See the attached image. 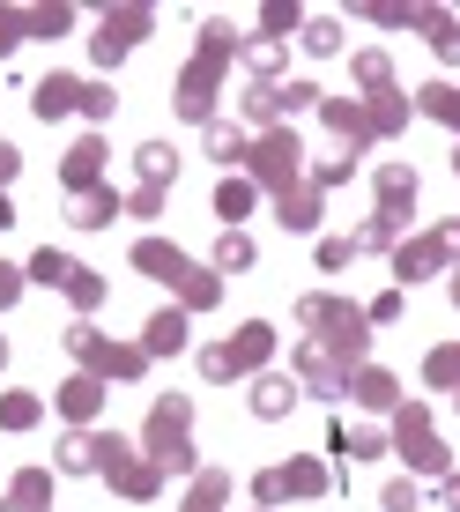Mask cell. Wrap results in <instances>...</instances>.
<instances>
[{
  "instance_id": "cell-1",
  "label": "cell",
  "mask_w": 460,
  "mask_h": 512,
  "mask_svg": "<svg viewBox=\"0 0 460 512\" xmlns=\"http://www.w3.org/2000/svg\"><path fill=\"white\" fill-rule=\"evenodd\" d=\"M268 349H275V327H260V320H253V327H238V342H216V349H208L201 372H208V379H238V372H253Z\"/></svg>"
},
{
  "instance_id": "cell-2",
  "label": "cell",
  "mask_w": 460,
  "mask_h": 512,
  "mask_svg": "<svg viewBox=\"0 0 460 512\" xmlns=\"http://www.w3.org/2000/svg\"><path fill=\"white\" fill-rule=\"evenodd\" d=\"M149 446H156V461H164L171 475H193V446H186V401H164V409L149 416Z\"/></svg>"
},
{
  "instance_id": "cell-3",
  "label": "cell",
  "mask_w": 460,
  "mask_h": 512,
  "mask_svg": "<svg viewBox=\"0 0 460 512\" xmlns=\"http://www.w3.org/2000/svg\"><path fill=\"white\" fill-rule=\"evenodd\" d=\"M67 349H75L90 372H119V379H134L141 364H149V349H112V342H97V327H67Z\"/></svg>"
},
{
  "instance_id": "cell-4",
  "label": "cell",
  "mask_w": 460,
  "mask_h": 512,
  "mask_svg": "<svg viewBox=\"0 0 460 512\" xmlns=\"http://www.w3.org/2000/svg\"><path fill=\"white\" fill-rule=\"evenodd\" d=\"M305 104H320V90H312V82H290V90L260 82V90L245 97V119H282V112H305Z\"/></svg>"
},
{
  "instance_id": "cell-5",
  "label": "cell",
  "mask_w": 460,
  "mask_h": 512,
  "mask_svg": "<svg viewBox=\"0 0 460 512\" xmlns=\"http://www.w3.org/2000/svg\"><path fill=\"white\" fill-rule=\"evenodd\" d=\"M327 483V475L320 468H312V461H290V468H268V475H260V498H312V490H320Z\"/></svg>"
},
{
  "instance_id": "cell-6",
  "label": "cell",
  "mask_w": 460,
  "mask_h": 512,
  "mask_svg": "<svg viewBox=\"0 0 460 512\" xmlns=\"http://www.w3.org/2000/svg\"><path fill=\"white\" fill-rule=\"evenodd\" d=\"M401 446H409V461H416L423 475H446V461H453V453L438 446L431 431H423V409H409V416H401Z\"/></svg>"
},
{
  "instance_id": "cell-7",
  "label": "cell",
  "mask_w": 460,
  "mask_h": 512,
  "mask_svg": "<svg viewBox=\"0 0 460 512\" xmlns=\"http://www.w3.org/2000/svg\"><path fill=\"white\" fill-rule=\"evenodd\" d=\"M134 268H149L156 282H186V275H193V260L179 253V245H156V238H141V245H134Z\"/></svg>"
},
{
  "instance_id": "cell-8",
  "label": "cell",
  "mask_w": 460,
  "mask_h": 512,
  "mask_svg": "<svg viewBox=\"0 0 460 512\" xmlns=\"http://www.w3.org/2000/svg\"><path fill=\"white\" fill-rule=\"evenodd\" d=\"M75 104H82V82L75 75H45L38 97H30V112H38V119H67Z\"/></svg>"
},
{
  "instance_id": "cell-9",
  "label": "cell",
  "mask_w": 460,
  "mask_h": 512,
  "mask_svg": "<svg viewBox=\"0 0 460 512\" xmlns=\"http://www.w3.org/2000/svg\"><path fill=\"white\" fill-rule=\"evenodd\" d=\"M134 30H149V15H119V23H112V15H104V30H97V60L104 67H112V60H127V45H134Z\"/></svg>"
},
{
  "instance_id": "cell-10",
  "label": "cell",
  "mask_w": 460,
  "mask_h": 512,
  "mask_svg": "<svg viewBox=\"0 0 460 512\" xmlns=\"http://www.w3.org/2000/svg\"><path fill=\"white\" fill-rule=\"evenodd\" d=\"M379 201H386L379 216L401 223V208H416V171H409V164H386V171H379Z\"/></svg>"
},
{
  "instance_id": "cell-11",
  "label": "cell",
  "mask_w": 460,
  "mask_h": 512,
  "mask_svg": "<svg viewBox=\"0 0 460 512\" xmlns=\"http://www.w3.org/2000/svg\"><path fill=\"white\" fill-rule=\"evenodd\" d=\"M253 164H260V179H290V171H297V141L290 134H268V141H260V149H253Z\"/></svg>"
},
{
  "instance_id": "cell-12",
  "label": "cell",
  "mask_w": 460,
  "mask_h": 512,
  "mask_svg": "<svg viewBox=\"0 0 460 512\" xmlns=\"http://www.w3.org/2000/svg\"><path fill=\"white\" fill-rule=\"evenodd\" d=\"M297 409V379H282V372H268L253 386V416H290Z\"/></svg>"
},
{
  "instance_id": "cell-13",
  "label": "cell",
  "mask_w": 460,
  "mask_h": 512,
  "mask_svg": "<svg viewBox=\"0 0 460 512\" xmlns=\"http://www.w3.org/2000/svg\"><path fill=\"white\" fill-rule=\"evenodd\" d=\"M97 401H104L97 372H82V379H67V386H60V409L75 416V423H90V416H97Z\"/></svg>"
},
{
  "instance_id": "cell-14",
  "label": "cell",
  "mask_w": 460,
  "mask_h": 512,
  "mask_svg": "<svg viewBox=\"0 0 460 512\" xmlns=\"http://www.w3.org/2000/svg\"><path fill=\"white\" fill-rule=\"evenodd\" d=\"M75 275H82V268H75L67 253H52V245L30 260V282H45V290H75Z\"/></svg>"
},
{
  "instance_id": "cell-15",
  "label": "cell",
  "mask_w": 460,
  "mask_h": 512,
  "mask_svg": "<svg viewBox=\"0 0 460 512\" xmlns=\"http://www.w3.org/2000/svg\"><path fill=\"white\" fill-rule=\"evenodd\" d=\"M438 260H446V238H423V245H401V253H394V268L416 282V275H431Z\"/></svg>"
},
{
  "instance_id": "cell-16",
  "label": "cell",
  "mask_w": 460,
  "mask_h": 512,
  "mask_svg": "<svg viewBox=\"0 0 460 512\" xmlns=\"http://www.w3.org/2000/svg\"><path fill=\"white\" fill-rule=\"evenodd\" d=\"M112 216H119V193H75V223L82 231H104Z\"/></svg>"
},
{
  "instance_id": "cell-17",
  "label": "cell",
  "mask_w": 460,
  "mask_h": 512,
  "mask_svg": "<svg viewBox=\"0 0 460 512\" xmlns=\"http://www.w3.org/2000/svg\"><path fill=\"white\" fill-rule=\"evenodd\" d=\"M164 179H179V156H171V141H149L141 149V186H164Z\"/></svg>"
},
{
  "instance_id": "cell-18",
  "label": "cell",
  "mask_w": 460,
  "mask_h": 512,
  "mask_svg": "<svg viewBox=\"0 0 460 512\" xmlns=\"http://www.w3.org/2000/svg\"><path fill=\"white\" fill-rule=\"evenodd\" d=\"M164 349H186V320L179 312H156L149 320V357H164Z\"/></svg>"
},
{
  "instance_id": "cell-19",
  "label": "cell",
  "mask_w": 460,
  "mask_h": 512,
  "mask_svg": "<svg viewBox=\"0 0 460 512\" xmlns=\"http://www.w3.org/2000/svg\"><path fill=\"white\" fill-rule=\"evenodd\" d=\"M349 394H357L364 409H394V379H386V372H357V386H349Z\"/></svg>"
},
{
  "instance_id": "cell-20",
  "label": "cell",
  "mask_w": 460,
  "mask_h": 512,
  "mask_svg": "<svg viewBox=\"0 0 460 512\" xmlns=\"http://www.w3.org/2000/svg\"><path fill=\"white\" fill-rule=\"evenodd\" d=\"M245 208H253V186H245V179H223V186H216V216H223V223H238Z\"/></svg>"
},
{
  "instance_id": "cell-21",
  "label": "cell",
  "mask_w": 460,
  "mask_h": 512,
  "mask_svg": "<svg viewBox=\"0 0 460 512\" xmlns=\"http://www.w3.org/2000/svg\"><path fill=\"white\" fill-rule=\"evenodd\" d=\"M97 156H104L97 141H82V149L67 156V186H75V193H90V179H97Z\"/></svg>"
},
{
  "instance_id": "cell-22",
  "label": "cell",
  "mask_w": 460,
  "mask_h": 512,
  "mask_svg": "<svg viewBox=\"0 0 460 512\" xmlns=\"http://www.w3.org/2000/svg\"><path fill=\"white\" fill-rule=\"evenodd\" d=\"M38 409H45L38 394H8V401H0V423H8V431H30V423H38Z\"/></svg>"
},
{
  "instance_id": "cell-23",
  "label": "cell",
  "mask_w": 460,
  "mask_h": 512,
  "mask_svg": "<svg viewBox=\"0 0 460 512\" xmlns=\"http://www.w3.org/2000/svg\"><path fill=\"white\" fill-rule=\"evenodd\" d=\"M216 268L230 275V268H253V238L245 231H223V245H216Z\"/></svg>"
},
{
  "instance_id": "cell-24",
  "label": "cell",
  "mask_w": 460,
  "mask_h": 512,
  "mask_svg": "<svg viewBox=\"0 0 460 512\" xmlns=\"http://www.w3.org/2000/svg\"><path fill=\"white\" fill-rule=\"evenodd\" d=\"M60 468H67V475H90V468H97V438H82V431H75V438L60 446Z\"/></svg>"
},
{
  "instance_id": "cell-25",
  "label": "cell",
  "mask_w": 460,
  "mask_h": 512,
  "mask_svg": "<svg viewBox=\"0 0 460 512\" xmlns=\"http://www.w3.org/2000/svg\"><path fill=\"white\" fill-rule=\"evenodd\" d=\"M208 156H216V164H245V134L238 127H208Z\"/></svg>"
},
{
  "instance_id": "cell-26",
  "label": "cell",
  "mask_w": 460,
  "mask_h": 512,
  "mask_svg": "<svg viewBox=\"0 0 460 512\" xmlns=\"http://www.w3.org/2000/svg\"><path fill=\"white\" fill-rule=\"evenodd\" d=\"M282 223H290V231H312V223H320V201H312V193H282Z\"/></svg>"
},
{
  "instance_id": "cell-27",
  "label": "cell",
  "mask_w": 460,
  "mask_h": 512,
  "mask_svg": "<svg viewBox=\"0 0 460 512\" xmlns=\"http://www.w3.org/2000/svg\"><path fill=\"white\" fill-rule=\"evenodd\" d=\"M423 112H431V119H446V127H460V90L431 82V90H423Z\"/></svg>"
},
{
  "instance_id": "cell-28",
  "label": "cell",
  "mask_w": 460,
  "mask_h": 512,
  "mask_svg": "<svg viewBox=\"0 0 460 512\" xmlns=\"http://www.w3.org/2000/svg\"><path fill=\"white\" fill-rule=\"evenodd\" d=\"M305 52H342V23H305Z\"/></svg>"
},
{
  "instance_id": "cell-29",
  "label": "cell",
  "mask_w": 460,
  "mask_h": 512,
  "mask_svg": "<svg viewBox=\"0 0 460 512\" xmlns=\"http://www.w3.org/2000/svg\"><path fill=\"white\" fill-rule=\"evenodd\" d=\"M245 60H253L260 75H275V67H282V38H253V45H245Z\"/></svg>"
},
{
  "instance_id": "cell-30",
  "label": "cell",
  "mask_w": 460,
  "mask_h": 512,
  "mask_svg": "<svg viewBox=\"0 0 460 512\" xmlns=\"http://www.w3.org/2000/svg\"><path fill=\"white\" fill-rule=\"evenodd\" d=\"M394 231H401V223H394V216H371V223H364V231H357V245H394Z\"/></svg>"
},
{
  "instance_id": "cell-31",
  "label": "cell",
  "mask_w": 460,
  "mask_h": 512,
  "mask_svg": "<svg viewBox=\"0 0 460 512\" xmlns=\"http://www.w3.org/2000/svg\"><path fill=\"white\" fill-rule=\"evenodd\" d=\"M186 305H216V275L193 268V275H186Z\"/></svg>"
},
{
  "instance_id": "cell-32",
  "label": "cell",
  "mask_w": 460,
  "mask_h": 512,
  "mask_svg": "<svg viewBox=\"0 0 460 512\" xmlns=\"http://www.w3.org/2000/svg\"><path fill=\"white\" fill-rule=\"evenodd\" d=\"M349 253H357V238H327L320 245V268H349Z\"/></svg>"
},
{
  "instance_id": "cell-33",
  "label": "cell",
  "mask_w": 460,
  "mask_h": 512,
  "mask_svg": "<svg viewBox=\"0 0 460 512\" xmlns=\"http://www.w3.org/2000/svg\"><path fill=\"white\" fill-rule=\"evenodd\" d=\"M357 75L371 82V90H379L386 97V52H364V60H357Z\"/></svg>"
},
{
  "instance_id": "cell-34",
  "label": "cell",
  "mask_w": 460,
  "mask_h": 512,
  "mask_svg": "<svg viewBox=\"0 0 460 512\" xmlns=\"http://www.w3.org/2000/svg\"><path fill=\"white\" fill-rule=\"evenodd\" d=\"M82 112H90V119H112V90H104V82H90V90H82Z\"/></svg>"
},
{
  "instance_id": "cell-35",
  "label": "cell",
  "mask_w": 460,
  "mask_h": 512,
  "mask_svg": "<svg viewBox=\"0 0 460 512\" xmlns=\"http://www.w3.org/2000/svg\"><path fill=\"white\" fill-rule=\"evenodd\" d=\"M379 505H386V512H416V483H386Z\"/></svg>"
},
{
  "instance_id": "cell-36",
  "label": "cell",
  "mask_w": 460,
  "mask_h": 512,
  "mask_svg": "<svg viewBox=\"0 0 460 512\" xmlns=\"http://www.w3.org/2000/svg\"><path fill=\"white\" fill-rule=\"evenodd\" d=\"M67 297H75V305H97V297H104V282H97L90 268H82V275H75V290H67Z\"/></svg>"
},
{
  "instance_id": "cell-37",
  "label": "cell",
  "mask_w": 460,
  "mask_h": 512,
  "mask_svg": "<svg viewBox=\"0 0 460 512\" xmlns=\"http://www.w3.org/2000/svg\"><path fill=\"white\" fill-rule=\"evenodd\" d=\"M15 297H23V275H15V268H8V260H0V312H8V305H15Z\"/></svg>"
},
{
  "instance_id": "cell-38",
  "label": "cell",
  "mask_w": 460,
  "mask_h": 512,
  "mask_svg": "<svg viewBox=\"0 0 460 512\" xmlns=\"http://www.w3.org/2000/svg\"><path fill=\"white\" fill-rule=\"evenodd\" d=\"M127 208H134V216H156V208H164V186H141Z\"/></svg>"
},
{
  "instance_id": "cell-39",
  "label": "cell",
  "mask_w": 460,
  "mask_h": 512,
  "mask_svg": "<svg viewBox=\"0 0 460 512\" xmlns=\"http://www.w3.org/2000/svg\"><path fill=\"white\" fill-rule=\"evenodd\" d=\"M15 498H23V505H45V475H38V468H30V475H23V483H15Z\"/></svg>"
},
{
  "instance_id": "cell-40",
  "label": "cell",
  "mask_w": 460,
  "mask_h": 512,
  "mask_svg": "<svg viewBox=\"0 0 460 512\" xmlns=\"http://www.w3.org/2000/svg\"><path fill=\"white\" fill-rule=\"evenodd\" d=\"M15 30H23V23H15V15H0V60H8V52L23 45V38H15Z\"/></svg>"
},
{
  "instance_id": "cell-41",
  "label": "cell",
  "mask_w": 460,
  "mask_h": 512,
  "mask_svg": "<svg viewBox=\"0 0 460 512\" xmlns=\"http://www.w3.org/2000/svg\"><path fill=\"white\" fill-rule=\"evenodd\" d=\"M438 498H446V512H460V475H446V490H438Z\"/></svg>"
},
{
  "instance_id": "cell-42",
  "label": "cell",
  "mask_w": 460,
  "mask_h": 512,
  "mask_svg": "<svg viewBox=\"0 0 460 512\" xmlns=\"http://www.w3.org/2000/svg\"><path fill=\"white\" fill-rule=\"evenodd\" d=\"M8 179H15V149L0 141V186H8Z\"/></svg>"
},
{
  "instance_id": "cell-43",
  "label": "cell",
  "mask_w": 460,
  "mask_h": 512,
  "mask_svg": "<svg viewBox=\"0 0 460 512\" xmlns=\"http://www.w3.org/2000/svg\"><path fill=\"white\" fill-rule=\"evenodd\" d=\"M0 364H8V342H0Z\"/></svg>"
},
{
  "instance_id": "cell-44",
  "label": "cell",
  "mask_w": 460,
  "mask_h": 512,
  "mask_svg": "<svg viewBox=\"0 0 460 512\" xmlns=\"http://www.w3.org/2000/svg\"><path fill=\"white\" fill-rule=\"evenodd\" d=\"M453 297H460V275H453Z\"/></svg>"
},
{
  "instance_id": "cell-45",
  "label": "cell",
  "mask_w": 460,
  "mask_h": 512,
  "mask_svg": "<svg viewBox=\"0 0 460 512\" xmlns=\"http://www.w3.org/2000/svg\"><path fill=\"white\" fill-rule=\"evenodd\" d=\"M453 171H460V149H453Z\"/></svg>"
},
{
  "instance_id": "cell-46",
  "label": "cell",
  "mask_w": 460,
  "mask_h": 512,
  "mask_svg": "<svg viewBox=\"0 0 460 512\" xmlns=\"http://www.w3.org/2000/svg\"><path fill=\"white\" fill-rule=\"evenodd\" d=\"M0 512H8V505H0Z\"/></svg>"
}]
</instances>
